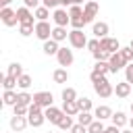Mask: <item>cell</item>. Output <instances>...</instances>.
<instances>
[{
	"instance_id": "cell-1",
	"label": "cell",
	"mask_w": 133,
	"mask_h": 133,
	"mask_svg": "<svg viewBox=\"0 0 133 133\" xmlns=\"http://www.w3.org/2000/svg\"><path fill=\"white\" fill-rule=\"evenodd\" d=\"M27 121H29V125L33 127V129H37V127H42L44 123H46V114H44V108L42 106H37L35 102L29 106V114H27Z\"/></svg>"
},
{
	"instance_id": "cell-2",
	"label": "cell",
	"mask_w": 133,
	"mask_h": 133,
	"mask_svg": "<svg viewBox=\"0 0 133 133\" xmlns=\"http://www.w3.org/2000/svg\"><path fill=\"white\" fill-rule=\"evenodd\" d=\"M98 12H100V4H98L96 0H87V2L83 4V21H85V25H87V23L94 25Z\"/></svg>"
},
{
	"instance_id": "cell-3",
	"label": "cell",
	"mask_w": 133,
	"mask_h": 133,
	"mask_svg": "<svg viewBox=\"0 0 133 133\" xmlns=\"http://www.w3.org/2000/svg\"><path fill=\"white\" fill-rule=\"evenodd\" d=\"M87 37H85V33H83V29H73V31H69V44L75 48V50H81V48H87Z\"/></svg>"
},
{
	"instance_id": "cell-4",
	"label": "cell",
	"mask_w": 133,
	"mask_h": 133,
	"mask_svg": "<svg viewBox=\"0 0 133 133\" xmlns=\"http://www.w3.org/2000/svg\"><path fill=\"white\" fill-rule=\"evenodd\" d=\"M52 29H54V27H50L48 21H37L33 35H35L37 39H42V42H48V39H52Z\"/></svg>"
},
{
	"instance_id": "cell-5",
	"label": "cell",
	"mask_w": 133,
	"mask_h": 133,
	"mask_svg": "<svg viewBox=\"0 0 133 133\" xmlns=\"http://www.w3.org/2000/svg\"><path fill=\"white\" fill-rule=\"evenodd\" d=\"M52 21L56 27H66V25H71V15L66 8H56L52 12Z\"/></svg>"
},
{
	"instance_id": "cell-6",
	"label": "cell",
	"mask_w": 133,
	"mask_h": 133,
	"mask_svg": "<svg viewBox=\"0 0 133 133\" xmlns=\"http://www.w3.org/2000/svg\"><path fill=\"white\" fill-rule=\"evenodd\" d=\"M0 19H2V23H4L6 27H15V25L19 23V17H17V10H12L10 6H4V8L0 10Z\"/></svg>"
},
{
	"instance_id": "cell-7",
	"label": "cell",
	"mask_w": 133,
	"mask_h": 133,
	"mask_svg": "<svg viewBox=\"0 0 133 133\" xmlns=\"http://www.w3.org/2000/svg\"><path fill=\"white\" fill-rule=\"evenodd\" d=\"M33 102L46 110V108L54 106V104H52V102H54V96H52L50 91H35V94H33Z\"/></svg>"
},
{
	"instance_id": "cell-8",
	"label": "cell",
	"mask_w": 133,
	"mask_h": 133,
	"mask_svg": "<svg viewBox=\"0 0 133 133\" xmlns=\"http://www.w3.org/2000/svg\"><path fill=\"white\" fill-rule=\"evenodd\" d=\"M100 48L106 50L108 54H116V52H121V44H118V39H116V37H110V35L100 39Z\"/></svg>"
},
{
	"instance_id": "cell-9",
	"label": "cell",
	"mask_w": 133,
	"mask_h": 133,
	"mask_svg": "<svg viewBox=\"0 0 133 133\" xmlns=\"http://www.w3.org/2000/svg\"><path fill=\"white\" fill-rule=\"evenodd\" d=\"M56 60H58V64H60L62 69L71 66V64H73V60H75L73 50H71V48H60V50H58V54H56Z\"/></svg>"
},
{
	"instance_id": "cell-10",
	"label": "cell",
	"mask_w": 133,
	"mask_h": 133,
	"mask_svg": "<svg viewBox=\"0 0 133 133\" xmlns=\"http://www.w3.org/2000/svg\"><path fill=\"white\" fill-rule=\"evenodd\" d=\"M17 17H19V25H35V23H37L35 17H33V12H31L27 6L17 8Z\"/></svg>"
},
{
	"instance_id": "cell-11",
	"label": "cell",
	"mask_w": 133,
	"mask_h": 133,
	"mask_svg": "<svg viewBox=\"0 0 133 133\" xmlns=\"http://www.w3.org/2000/svg\"><path fill=\"white\" fill-rule=\"evenodd\" d=\"M94 91H96L100 98H110V96L114 94V85L106 79V81H102V83H94Z\"/></svg>"
},
{
	"instance_id": "cell-12",
	"label": "cell",
	"mask_w": 133,
	"mask_h": 133,
	"mask_svg": "<svg viewBox=\"0 0 133 133\" xmlns=\"http://www.w3.org/2000/svg\"><path fill=\"white\" fill-rule=\"evenodd\" d=\"M108 64H110V73H116V71L125 69L129 62L123 58V54H121V52H116V54H110V58H108Z\"/></svg>"
},
{
	"instance_id": "cell-13",
	"label": "cell",
	"mask_w": 133,
	"mask_h": 133,
	"mask_svg": "<svg viewBox=\"0 0 133 133\" xmlns=\"http://www.w3.org/2000/svg\"><path fill=\"white\" fill-rule=\"evenodd\" d=\"M44 114H46V121H50L52 125H58V123L62 121V116H64L62 108H56V106H50V108H46V110H44Z\"/></svg>"
},
{
	"instance_id": "cell-14",
	"label": "cell",
	"mask_w": 133,
	"mask_h": 133,
	"mask_svg": "<svg viewBox=\"0 0 133 133\" xmlns=\"http://www.w3.org/2000/svg\"><path fill=\"white\" fill-rule=\"evenodd\" d=\"M108 31H110V27H108V23H106V21H96V23L91 25V33H94L98 39L108 37Z\"/></svg>"
},
{
	"instance_id": "cell-15",
	"label": "cell",
	"mask_w": 133,
	"mask_h": 133,
	"mask_svg": "<svg viewBox=\"0 0 133 133\" xmlns=\"http://www.w3.org/2000/svg\"><path fill=\"white\" fill-rule=\"evenodd\" d=\"M8 125H10V129H12L15 133H19V131H23V129L29 125V121H27V116H17V114H12L10 121H8Z\"/></svg>"
},
{
	"instance_id": "cell-16",
	"label": "cell",
	"mask_w": 133,
	"mask_h": 133,
	"mask_svg": "<svg viewBox=\"0 0 133 133\" xmlns=\"http://www.w3.org/2000/svg\"><path fill=\"white\" fill-rule=\"evenodd\" d=\"M112 108L110 106H106V104H102V106H96V110H94V116L98 118V121H106V118H112Z\"/></svg>"
},
{
	"instance_id": "cell-17",
	"label": "cell",
	"mask_w": 133,
	"mask_h": 133,
	"mask_svg": "<svg viewBox=\"0 0 133 133\" xmlns=\"http://www.w3.org/2000/svg\"><path fill=\"white\" fill-rule=\"evenodd\" d=\"M131 83H127V81H121V83H116V87H114V94H116V98H129L131 96Z\"/></svg>"
},
{
	"instance_id": "cell-18",
	"label": "cell",
	"mask_w": 133,
	"mask_h": 133,
	"mask_svg": "<svg viewBox=\"0 0 133 133\" xmlns=\"http://www.w3.org/2000/svg\"><path fill=\"white\" fill-rule=\"evenodd\" d=\"M110 121H112V125H114V127H118V129H123L125 125H129V116H127L123 110H116V112L112 114V118H110Z\"/></svg>"
},
{
	"instance_id": "cell-19",
	"label": "cell",
	"mask_w": 133,
	"mask_h": 133,
	"mask_svg": "<svg viewBox=\"0 0 133 133\" xmlns=\"http://www.w3.org/2000/svg\"><path fill=\"white\" fill-rule=\"evenodd\" d=\"M42 50H44V54H48V56H56V54H58V50H60V46H58V42L48 39V42H44Z\"/></svg>"
},
{
	"instance_id": "cell-20",
	"label": "cell",
	"mask_w": 133,
	"mask_h": 133,
	"mask_svg": "<svg viewBox=\"0 0 133 133\" xmlns=\"http://www.w3.org/2000/svg\"><path fill=\"white\" fill-rule=\"evenodd\" d=\"M17 98H19V94H17L15 89H4L2 104H4V106H15V104H17Z\"/></svg>"
},
{
	"instance_id": "cell-21",
	"label": "cell",
	"mask_w": 133,
	"mask_h": 133,
	"mask_svg": "<svg viewBox=\"0 0 133 133\" xmlns=\"http://www.w3.org/2000/svg\"><path fill=\"white\" fill-rule=\"evenodd\" d=\"M62 112L69 114V116H77V114L81 112L79 106H77V100H75V102H62Z\"/></svg>"
},
{
	"instance_id": "cell-22",
	"label": "cell",
	"mask_w": 133,
	"mask_h": 133,
	"mask_svg": "<svg viewBox=\"0 0 133 133\" xmlns=\"http://www.w3.org/2000/svg\"><path fill=\"white\" fill-rule=\"evenodd\" d=\"M66 37H69V33H66V27H56V25H54V29H52V39L60 44V42H64Z\"/></svg>"
},
{
	"instance_id": "cell-23",
	"label": "cell",
	"mask_w": 133,
	"mask_h": 133,
	"mask_svg": "<svg viewBox=\"0 0 133 133\" xmlns=\"http://www.w3.org/2000/svg\"><path fill=\"white\" fill-rule=\"evenodd\" d=\"M6 75H10V77H17V79H19L21 75H25V73H23V64H21V62H10V64H8V69H6Z\"/></svg>"
},
{
	"instance_id": "cell-24",
	"label": "cell",
	"mask_w": 133,
	"mask_h": 133,
	"mask_svg": "<svg viewBox=\"0 0 133 133\" xmlns=\"http://www.w3.org/2000/svg\"><path fill=\"white\" fill-rule=\"evenodd\" d=\"M52 79H54V83H66L69 81V71L60 66V69H56L52 73Z\"/></svg>"
},
{
	"instance_id": "cell-25",
	"label": "cell",
	"mask_w": 133,
	"mask_h": 133,
	"mask_svg": "<svg viewBox=\"0 0 133 133\" xmlns=\"http://www.w3.org/2000/svg\"><path fill=\"white\" fill-rule=\"evenodd\" d=\"M94 121H96V116H94L91 112H79V114H77V123L83 125V127H89Z\"/></svg>"
},
{
	"instance_id": "cell-26",
	"label": "cell",
	"mask_w": 133,
	"mask_h": 133,
	"mask_svg": "<svg viewBox=\"0 0 133 133\" xmlns=\"http://www.w3.org/2000/svg\"><path fill=\"white\" fill-rule=\"evenodd\" d=\"M2 87L4 89H15V87H19V79L10 77V75H4L2 77Z\"/></svg>"
},
{
	"instance_id": "cell-27",
	"label": "cell",
	"mask_w": 133,
	"mask_h": 133,
	"mask_svg": "<svg viewBox=\"0 0 133 133\" xmlns=\"http://www.w3.org/2000/svg\"><path fill=\"white\" fill-rule=\"evenodd\" d=\"M17 104H21V106H31V104H33V96H31L29 91H19Z\"/></svg>"
},
{
	"instance_id": "cell-28",
	"label": "cell",
	"mask_w": 133,
	"mask_h": 133,
	"mask_svg": "<svg viewBox=\"0 0 133 133\" xmlns=\"http://www.w3.org/2000/svg\"><path fill=\"white\" fill-rule=\"evenodd\" d=\"M33 17H35L37 21H48V17H50V8H46V6H37V8L33 10Z\"/></svg>"
},
{
	"instance_id": "cell-29",
	"label": "cell",
	"mask_w": 133,
	"mask_h": 133,
	"mask_svg": "<svg viewBox=\"0 0 133 133\" xmlns=\"http://www.w3.org/2000/svg\"><path fill=\"white\" fill-rule=\"evenodd\" d=\"M31 83H33V79H31V75H21L19 77V87H21V91H27L29 87H31Z\"/></svg>"
},
{
	"instance_id": "cell-30",
	"label": "cell",
	"mask_w": 133,
	"mask_h": 133,
	"mask_svg": "<svg viewBox=\"0 0 133 133\" xmlns=\"http://www.w3.org/2000/svg\"><path fill=\"white\" fill-rule=\"evenodd\" d=\"M60 96H62V102H75L77 100V91L73 87H64Z\"/></svg>"
},
{
	"instance_id": "cell-31",
	"label": "cell",
	"mask_w": 133,
	"mask_h": 133,
	"mask_svg": "<svg viewBox=\"0 0 133 133\" xmlns=\"http://www.w3.org/2000/svg\"><path fill=\"white\" fill-rule=\"evenodd\" d=\"M77 106H79L81 112H89V110H91V100L85 98V96H83V98H77Z\"/></svg>"
},
{
	"instance_id": "cell-32",
	"label": "cell",
	"mask_w": 133,
	"mask_h": 133,
	"mask_svg": "<svg viewBox=\"0 0 133 133\" xmlns=\"http://www.w3.org/2000/svg\"><path fill=\"white\" fill-rule=\"evenodd\" d=\"M104 129H106V127H104V121H98V118H96V121L87 127V133H102Z\"/></svg>"
},
{
	"instance_id": "cell-33",
	"label": "cell",
	"mask_w": 133,
	"mask_h": 133,
	"mask_svg": "<svg viewBox=\"0 0 133 133\" xmlns=\"http://www.w3.org/2000/svg\"><path fill=\"white\" fill-rule=\"evenodd\" d=\"M73 125H75V123H73V116L64 114V116H62V121H60V123H58L56 127H60V129H66V131H71V129H73Z\"/></svg>"
},
{
	"instance_id": "cell-34",
	"label": "cell",
	"mask_w": 133,
	"mask_h": 133,
	"mask_svg": "<svg viewBox=\"0 0 133 133\" xmlns=\"http://www.w3.org/2000/svg\"><path fill=\"white\" fill-rule=\"evenodd\" d=\"M94 69H96V71H100L102 75H108V73H110V64H108V60H100V62H96V64H94Z\"/></svg>"
},
{
	"instance_id": "cell-35",
	"label": "cell",
	"mask_w": 133,
	"mask_h": 133,
	"mask_svg": "<svg viewBox=\"0 0 133 133\" xmlns=\"http://www.w3.org/2000/svg\"><path fill=\"white\" fill-rule=\"evenodd\" d=\"M19 33L23 37H29L31 33H35V25H19Z\"/></svg>"
},
{
	"instance_id": "cell-36",
	"label": "cell",
	"mask_w": 133,
	"mask_h": 133,
	"mask_svg": "<svg viewBox=\"0 0 133 133\" xmlns=\"http://www.w3.org/2000/svg\"><path fill=\"white\" fill-rule=\"evenodd\" d=\"M89 79H91V83H102V81H106L108 77H106V75H102L100 71H96V69H94V71L89 73Z\"/></svg>"
},
{
	"instance_id": "cell-37",
	"label": "cell",
	"mask_w": 133,
	"mask_h": 133,
	"mask_svg": "<svg viewBox=\"0 0 133 133\" xmlns=\"http://www.w3.org/2000/svg\"><path fill=\"white\" fill-rule=\"evenodd\" d=\"M12 114H17V116H27V114H29V106L15 104V106H12Z\"/></svg>"
},
{
	"instance_id": "cell-38",
	"label": "cell",
	"mask_w": 133,
	"mask_h": 133,
	"mask_svg": "<svg viewBox=\"0 0 133 133\" xmlns=\"http://www.w3.org/2000/svg\"><path fill=\"white\" fill-rule=\"evenodd\" d=\"M91 56H94V60H96V62H100V60H108V58H110V54H108L106 50H102V48H100V50H96Z\"/></svg>"
},
{
	"instance_id": "cell-39",
	"label": "cell",
	"mask_w": 133,
	"mask_h": 133,
	"mask_svg": "<svg viewBox=\"0 0 133 133\" xmlns=\"http://www.w3.org/2000/svg\"><path fill=\"white\" fill-rule=\"evenodd\" d=\"M71 27H73V29H83V27H85L83 17H73V19H71Z\"/></svg>"
},
{
	"instance_id": "cell-40",
	"label": "cell",
	"mask_w": 133,
	"mask_h": 133,
	"mask_svg": "<svg viewBox=\"0 0 133 133\" xmlns=\"http://www.w3.org/2000/svg\"><path fill=\"white\" fill-rule=\"evenodd\" d=\"M42 6H46L50 10H56V8H60V0H42Z\"/></svg>"
},
{
	"instance_id": "cell-41",
	"label": "cell",
	"mask_w": 133,
	"mask_h": 133,
	"mask_svg": "<svg viewBox=\"0 0 133 133\" xmlns=\"http://www.w3.org/2000/svg\"><path fill=\"white\" fill-rule=\"evenodd\" d=\"M125 81L133 85V62H129V64L125 66Z\"/></svg>"
},
{
	"instance_id": "cell-42",
	"label": "cell",
	"mask_w": 133,
	"mask_h": 133,
	"mask_svg": "<svg viewBox=\"0 0 133 133\" xmlns=\"http://www.w3.org/2000/svg\"><path fill=\"white\" fill-rule=\"evenodd\" d=\"M69 15H71V19H73V17H83V6L73 4V6L69 8Z\"/></svg>"
},
{
	"instance_id": "cell-43",
	"label": "cell",
	"mask_w": 133,
	"mask_h": 133,
	"mask_svg": "<svg viewBox=\"0 0 133 133\" xmlns=\"http://www.w3.org/2000/svg\"><path fill=\"white\" fill-rule=\"evenodd\" d=\"M87 50H89L91 54H94L96 50H100V39H98V37H94V39H89V42H87Z\"/></svg>"
},
{
	"instance_id": "cell-44",
	"label": "cell",
	"mask_w": 133,
	"mask_h": 133,
	"mask_svg": "<svg viewBox=\"0 0 133 133\" xmlns=\"http://www.w3.org/2000/svg\"><path fill=\"white\" fill-rule=\"evenodd\" d=\"M121 54H123V58L127 60V62H133V50L127 46V48H121Z\"/></svg>"
},
{
	"instance_id": "cell-45",
	"label": "cell",
	"mask_w": 133,
	"mask_h": 133,
	"mask_svg": "<svg viewBox=\"0 0 133 133\" xmlns=\"http://www.w3.org/2000/svg\"><path fill=\"white\" fill-rule=\"evenodd\" d=\"M71 133H87V127H83V125L75 123V125H73V129H71Z\"/></svg>"
},
{
	"instance_id": "cell-46",
	"label": "cell",
	"mask_w": 133,
	"mask_h": 133,
	"mask_svg": "<svg viewBox=\"0 0 133 133\" xmlns=\"http://www.w3.org/2000/svg\"><path fill=\"white\" fill-rule=\"evenodd\" d=\"M39 2H42V0H23V4H25L27 8H33V10L39 6Z\"/></svg>"
},
{
	"instance_id": "cell-47",
	"label": "cell",
	"mask_w": 133,
	"mask_h": 133,
	"mask_svg": "<svg viewBox=\"0 0 133 133\" xmlns=\"http://www.w3.org/2000/svg\"><path fill=\"white\" fill-rule=\"evenodd\" d=\"M123 129H118V127H114V125H110V127H106L102 133H121Z\"/></svg>"
},
{
	"instance_id": "cell-48",
	"label": "cell",
	"mask_w": 133,
	"mask_h": 133,
	"mask_svg": "<svg viewBox=\"0 0 133 133\" xmlns=\"http://www.w3.org/2000/svg\"><path fill=\"white\" fill-rule=\"evenodd\" d=\"M73 6V0H60V8H71Z\"/></svg>"
},
{
	"instance_id": "cell-49",
	"label": "cell",
	"mask_w": 133,
	"mask_h": 133,
	"mask_svg": "<svg viewBox=\"0 0 133 133\" xmlns=\"http://www.w3.org/2000/svg\"><path fill=\"white\" fill-rule=\"evenodd\" d=\"M83 2H87V0H73V4H77V6H81Z\"/></svg>"
},
{
	"instance_id": "cell-50",
	"label": "cell",
	"mask_w": 133,
	"mask_h": 133,
	"mask_svg": "<svg viewBox=\"0 0 133 133\" xmlns=\"http://www.w3.org/2000/svg\"><path fill=\"white\" fill-rule=\"evenodd\" d=\"M0 2H2V8H4V6H8V4L12 2V0H0Z\"/></svg>"
},
{
	"instance_id": "cell-51",
	"label": "cell",
	"mask_w": 133,
	"mask_h": 133,
	"mask_svg": "<svg viewBox=\"0 0 133 133\" xmlns=\"http://www.w3.org/2000/svg\"><path fill=\"white\" fill-rule=\"evenodd\" d=\"M129 129H133V116L129 118Z\"/></svg>"
},
{
	"instance_id": "cell-52",
	"label": "cell",
	"mask_w": 133,
	"mask_h": 133,
	"mask_svg": "<svg viewBox=\"0 0 133 133\" xmlns=\"http://www.w3.org/2000/svg\"><path fill=\"white\" fill-rule=\"evenodd\" d=\"M121 133H133V129H125V131H121Z\"/></svg>"
},
{
	"instance_id": "cell-53",
	"label": "cell",
	"mask_w": 133,
	"mask_h": 133,
	"mask_svg": "<svg viewBox=\"0 0 133 133\" xmlns=\"http://www.w3.org/2000/svg\"><path fill=\"white\" fill-rule=\"evenodd\" d=\"M129 48H131V50H133V39H131V42H129Z\"/></svg>"
},
{
	"instance_id": "cell-54",
	"label": "cell",
	"mask_w": 133,
	"mask_h": 133,
	"mask_svg": "<svg viewBox=\"0 0 133 133\" xmlns=\"http://www.w3.org/2000/svg\"><path fill=\"white\" fill-rule=\"evenodd\" d=\"M131 114H133V102H131Z\"/></svg>"
},
{
	"instance_id": "cell-55",
	"label": "cell",
	"mask_w": 133,
	"mask_h": 133,
	"mask_svg": "<svg viewBox=\"0 0 133 133\" xmlns=\"http://www.w3.org/2000/svg\"><path fill=\"white\" fill-rule=\"evenodd\" d=\"M48 133H52V131H48Z\"/></svg>"
}]
</instances>
